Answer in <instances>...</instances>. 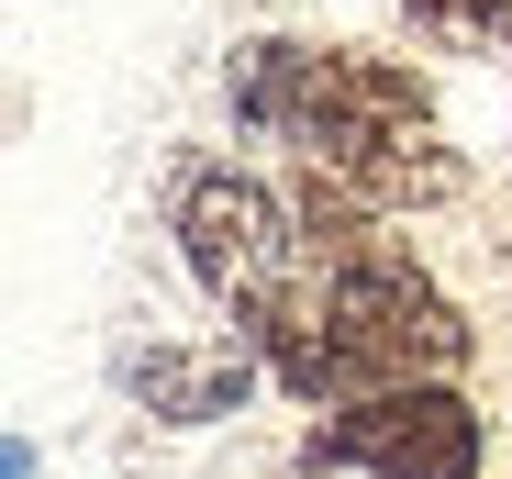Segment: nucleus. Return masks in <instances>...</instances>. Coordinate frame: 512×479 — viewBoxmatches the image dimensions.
Listing matches in <instances>:
<instances>
[{"label":"nucleus","instance_id":"1","mask_svg":"<svg viewBox=\"0 0 512 479\" xmlns=\"http://www.w3.org/2000/svg\"><path fill=\"white\" fill-rule=\"evenodd\" d=\"M301 234H312V257L301 279L256 312V346H268V379H290L301 402H379V390H412V379H457L468 368V312L423 279L401 246H390V212L346 201L323 168H301Z\"/></svg>","mask_w":512,"mask_h":479},{"label":"nucleus","instance_id":"2","mask_svg":"<svg viewBox=\"0 0 512 479\" xmlns=\"http://www.w3.org/2000/svg\"><path fill=\"white\" fill-rule=\"evenodd\" d=\"M223 90H234V123L245 134L301 145V168H323L334 190L368 201V212H423V201L457 190V145H446L435 101H423V78L401 56L256 34V45H234Z\"/></svg>","mask_w":512,"mask_h":479},{"label":"nucleus","instance_id":"3","mask_svg":"<svg viewBox=\"0 0 512 479\" xmlns=\"http://www.w3.org/2000/svg\"><path fill=\"white\" fill-rule=\"evenodd\" d=\"M179 257H190V279L223 301V312H268L290 279H301V257H312V234H301V201L279 190V179H256V168H190L179 179Z\"/></svg>","mask_w":512,"mask_h":479},{"label":"nucleus","instance_id":"4","mask_svg":"<svg viewBox=\"0 0 512 479\" xmlns=\"http://www.w3.org/2000/svg\"><path fill=\"white\" fill-rule=\"evenodd\" d=\"M312 479H479V413L457 379H412L379 402H334L301 435Z\"/></svg>","mask_w":512,"mask_h":479},{"label":"nucleus","instance_id":"6","mask_svg":"<svg viewBox=\"0 0 512 479\" xmlns=\"http://www.w3.org/2000/svg\"><path fill=\"white\" fill-rule=\"evenodd\" d=\"M401 23L435 56H490V45H512V0H401Z\"/></svg>","mask_w":512,"mask_h":479},{"label":"nucleus","instance_id":"5","mask_svg":"<svg viewBox=\"0 0 512 479\" xmlns=\"http://www.w3.org/2000/svg\"><path fill=\"white\" fill-rule=\"evenodd\" d=\"M256 368H268V346H234V335H201V346H145L134 357V390H145V413L156 424H212L234 413Z\"/></svg>","mask_w":512,"mask_h":479}]
</instances>
